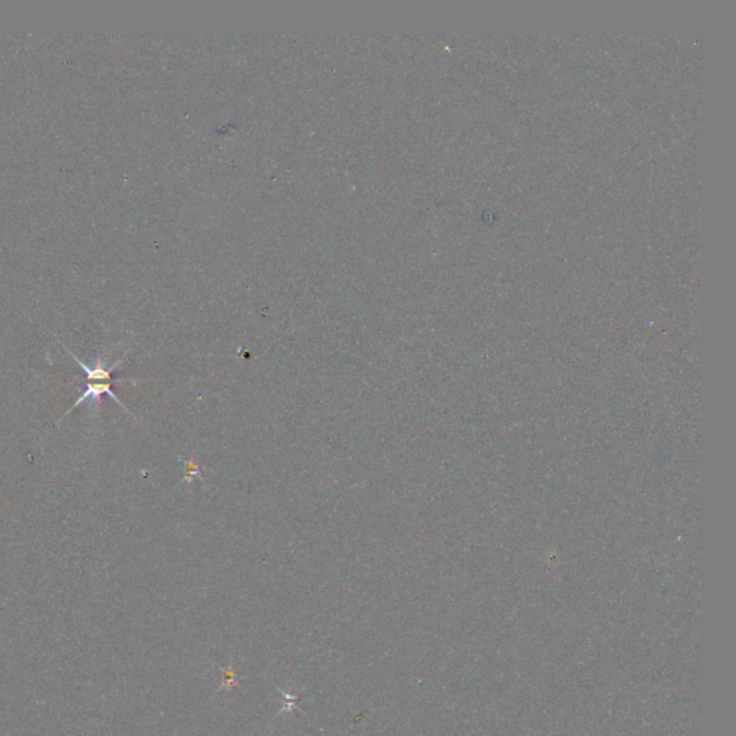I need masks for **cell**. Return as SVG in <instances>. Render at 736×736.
I'll return each instance as SVG.
<instances>
[{
  "instance_id": "obj_1",
  "label": "cell",
  "mask_w": 736,
  "mask_h": 736,
  "mask_svg": "<svg viewBox=\"0 0 736 736\" xmlns=\"http://www.w3.org/2000/svg\"><path fill=\"white\" fill-rule=\"evenodd\" d=\"M109 396L111 398L114 400L116 403H118L124 411L130 413L128 411V409L121 403V400L117 397V394L113 391V382H88L87 384V389L85 391L78 397V400L75 402V404L72 406L71 411L75 410L79 404H83L85 402H89L91 404H100V400H101V396Z\"/></svg>"
}]
</instances>
